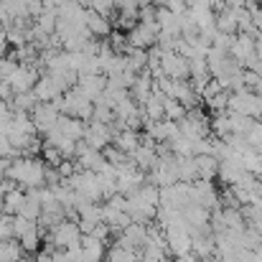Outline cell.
<instances>
[{"label":"cell","mask_w":262,"mask_h":262,"mask_svg":"<svg viewBox=\"0 0 262 262\" xmlns=\"http://www.w3.org/2000/svg\"><path fill=\"white\" fill-rule=\"evenodd\" d=\"M87 28L92 36H110V20L97 15L92 8H87Z\"/></svg>","instance_id":"cell-3"},{"label":"cell","mask_w":262,"mask_h":262,"mask_svg":"<svg viewBox=\"0 0 262 262\" xmlns=\"http://www.w3.org/2000/svg\"><path fill=\"white\" fill-rule=\"evenodd\" d=\"M216 28L222 33H229V36H237L239 33V23H237V10L234 8H224L216 13Z\"/></svg>","instance_id":"cell-1"},{"label":"cell","mask_w":262,"mask_h":262,"mask_svg":"<svg viewBox=\"0 0 262 262\" xmlns=\"http://www.w3.org/2000/svg\"><path fill=\"white\" fill-rule=\"evenodd\" d=\"M97 15H102V18H110V13L115 10V0H92V5H89Z\"/></svg>","instance_id":"cell-4"},{"label":"cell","mask_w":262,"mask_h":262,"mask_svg":"<svg viewBox=\"0 0 262 262\" xmlns=\"http://www.w3.org/2000/svg\"><path fill=\"white\" fill-rule=\"evenodd\" d=\"M196 168H199V181H211L219 173V158L216 156H196Z\"/></svg>","instance_id":"cell-2"}]
</instances>
